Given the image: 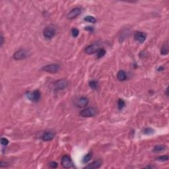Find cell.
<instances>
[{
    "label": "cell",
    "mask_w": 169,
    "mask_h": 169,
    "mask_svg": "<svg viewBox=\"0 0 169 169\" xmlns=\"http://www.w3.org/2000/svg\"><path fill=\"white\" fill-rule=\"evenodd\" d=\"M89 102V99L85 97H80L77 101L76 102V106L79 108H83L85 107L88 105V104Z\"/></svg>",
    "instance_id": "8fae6325"
},
{
    "label": "cell",
    "mask_w": 169,
    "mask_h": 169,
    "mask_svg": "<svg viewBox=\"0 0 169 169\" xmlns=\"http://www.w3.org/2000/svg\"><path fill=\"white\" fill-rule=\"evenodd\" d=\"M8 164L7 163H5V162H3V161H1V163H0V167H1V168H3V167H8Z\"/></svg>",
    "instance_id": "4316f807"
},
{
    "label": "cell",
    "mask_w": 169,
    "mask_h": 169,
    "mask_svg": "<svg viewBox=\"0 0 169 169\" xmlns=\"http://www.w3.org/2000/svg\"><path fill=\"white\" fill-rule=\"evenodd\" d=\"M125 105V102L122 100V99H119L118 102V108L119 110H122Z\"/></svg>",
    "instance_id": "44dd1931"
},
{
    "label": "cell",
    "mask_w": 169,
    "mask_h": 169,
    "mask_svg": "<svg viewBox=\"0 0 169 169\" xmlns=\"http://www.w3.org/2000/svg\"><path fill=\"white\" fill-rule=\"evenodd\" d=\"M102 164V161L101 159H98L97 160H94L92 163L89 164L87 166L85 167V169H99L101 167V165Z\"/></svg>",
    "instance_id": "4fadbf2b"
},
{
    "label": "cell",
    "mask_w": 169,
    "mask_h": 169,
    "mask_svg": "<svg viewBox=\"0 0 169 169\" xmlns=\"http://www.w3.org/2000/svg\"><path fill=\"white\" fill-rule=\"evenodd\" d=\"M97 114V110L94 108L89 107L85 109L81 110L80 112V115L85 118H89V117H93Z\"/></svg>",
    "instance_id": "3957f363"
},
{
    "label": "cell",
    "mask_w": 169,
    "mask_h": 169,
    "mask_svg": "<svg viewBox=\"0 0 169 169\" xmlns=\"http://www.w3.org/2000/svg\"><path fill=\"white\" fill-rule=\"evenodd\" d=\"M54 87H55V89L56 90H62L65 89L67 87H68V82L65 79H60V80H58V81H56L54 83Z\"/></svg>",
    "instance_id": "52a82bcc"
},
{
    "label": "cell",
    "mask_w": 169,
    "mask_h": 169,
    "mask_svg": "<svg viewBox=\"0 0 169 169\" xmlns=\"http://www.w3.org/2000/svg\"><path fill=\"white\" fill-rule=\"evenodd\" d=\"M42 71L45 72L50 73H57L59 69V66L58 64H50L48 66H44V68H42Z\"/></svg>",
    "instance_id": "277c9868"
},
{
    "label": "cell",
    "mask_w": 169,
    "mask_h": 169,
    "mask_svg": "<svg viewBox=\"0 0 169 169\" xmlns=\"http://www.w3.org/2000/svg\"><path fill=\"white\" fill-rule=\"evenodd\" d=\"M126 73L124 70L119 71L118 74H117V78L119 81H124L126 79Z\"/></svg>",
    "instance_id": "5bb4252c"
},
{
    "label": "cell",
    "mask_w": 169,
    "mask_h": 169,
    "mask_svg": "<svg viewBox=\"0 0 169 169\" xmlns=\"http://www.w3.org/2000/svg\"><path fill=\"white\" fill-rule=\"evenodd\" d=\"M160 53L162 55H167V54L169 53V46H168V43L166 42L165 44H164L161 50H160Z\"/></svg>",
    "instance_id": "2e32d148"
},
{
    "label": "cell",
    "mask_w": 169,
    "mask_h": 169,
    "mask_svg": "<svg viewBox=\"0 0 169 169\" xmlns=\"http://www.w3.org/2000/svg\"><path fill=\"white\" fill-rule=\"evenodd\" d=\"M89 87H90L91 89H97L98 87H99L98 81H94V80H93V81H90L89 82Z\"/></svg>",
    "instance_id": "d6986e66"
},
{
    "label": "cell",
    "mask_w": 169,
    "mask_h": 169,
    "mask_svg": "<svg viewBox=\"0 0 169 169\" xmlns=\"http://www.w3.org/2000/svg\"><path fill=\"white\" fill-rule=\"evenodd\" d=\"M168 89H169V88H167V90H166V93H167V96H169V93H168Z\"/></svg>",
    "instance_id": "1f68e13d"
},
{
    "label": "cell",
    "mask_w": 169,
    "mask_h": 169,
    "mask_svg": "<svg viewBox=\"0 0 169 169\" xmlns=\"http://www.w3.org/2000/svg\"><path fill=\"white\" fill-rule=\"evenodd\" d=\"M169 155H163V156H160L158 157H157V158H156V160L164 162V161H167V160H169Z\"/></svg>",
    "instance_id": "7402d4cb"
},
{
    "label": "cell",
    "mask_w": 169,
    "mask_h": 169,
    "mask_svg": "<svg viewBox=\"0 0 169 169\" xmlns=\"http://www.w3.org/2000/svg\"><path fill=\"white\" fill-rule=\"evenodd\" d=\"M27 51L24 49H21L17 51L14 54H13V58L16 60H21V59H24L25 57H27Z\"/></svg>",
    "instance_id": "8992f818"
},
{
    "label": "cell",
    "mask_w": 169,
    "mask_h": 169,
    "mask_svg": "<svg viewBox=\"0 0 169 169\" xmlns=\"http://www.w3.org/2000/svg\"><path fill=\"white\" fill-rule=\"evenodd\" d=\"M97 57L101 58L106 54V50L103 48H100L97 52Z\"/></svg>",
    "instance_id": "ffe728a7"
},
{
    "label": "cell",
    "mask_w": 169,
    "mask_h": 169,
    "mask_svg": "<svg viewBox=\"0 0 169 169\" xmlns=\"http://www.w3.org/2000/svg\"><path fill=\"white\" fill-rule=\"evenodd\" d=\"M81 9L80 7H75L69 12L68 15H67V18L70 20L73 19L77 17V16H79L81 13Z\"/></svg>",
    "instance_id": "ba28073f"
},
{
    "label": "cell",
    "mask_w": 169,
    "mask_h": 169,
    "mask_svg": "<svg viewBox=\"0 0 169 169\" xmlns=\"http://www.w3.org/2000/svg\"><path fill=\"white\" fill-rule=\"evenodd\" d=\"M154 133V130H153V129H151V128H149V127H148V128H145V130H143V134H148V135H149V134H153Z\"/></svg>",
    "instance_id": "cb8c5ba5"
},
{
    "label": "cell",
    "mask_w": 169,
    "mask_h": 169,
    "mask_svg": "<svg viewBox=\"0 0 169 169\" xmlns=\"http://www.w3.org/2000/svg\"><path fill=\"white\" fill-rule=\"evenodd\" d=\"M166 148H167V147H166L165 145H156V146L153 148V151L154 153H159V152L165 151V150L166 149Z\"/></svg>",
    "instance_id": "9a60e30c"
},
{
    "label": "cell",
    "mask_w": 169,
    "mask_h": 169,
    "mask_svg": "<svg viewBox=\"0 0 169 169\" xmlns=\"http://www.w3.org/2000/svg\"><path fill=\"white\" fill-rule=\"evenodd\" d=\"M61 164L64 169H69L73 167L72 160L69 155H64L62 157Z\"/></svg>",
    "instance_id": "5b68a950"
},
{
    "label": "cell",
    "mask_w": 169,
    "mask_h": 169,
    "mask_svg": "<svg viewBox=\"0 0 169 169\" xmlns=\"http://www.w3.org/2000/svg\"><path fill=\"white\" fill-rule=\"evenodd\" d=\"M56 134L54 132H52V131H46L44 132L43 135L42 136V140L44 141H49L52 140L54 138Z\"/></svg>",
    "instance_id": "30bf717a"
},
{
    "label": "cell",
    "mask_w": 169,
    "mask_h": 169,
    "mask_svg": "<svg viewBox=\"0 0 169 169\" xmlns=\"http://www.w3.org/2000/svg\"><path fill=\"white\" fill-rule=\"evenodd\" d=\"M92 152H90L86 155L83 158V160H82V162L83 163H87L89 161H90V160L92 158Z\"/></svg>",
    "instance_id": "e0dca14e"
},
{
    "label": "cell",
    "mask_w": 169,
    "mask_h": 169,
    "mask_svg": "<svg viewBox=\"0 0 169 169\" xmlns=\"http://www.w3.org/2000/svg\"><path fill=\"white\" fill-rule=\"evenodd\" d=\"M145 168H154L153 166H147V167H146Z\"/></svg>",
    "instance_id": "4dcf8cb0"
},
{
    "label": "cell",
    "mask_w": 169,
    "mask_h": 169,
    "mask_svg": "<svg viewBox=\"0 0 169 169\" xmlns=\"http://www.w3.org/2000/svg\"><path fill=\"white\" fill-rule=\"evenodd\" d=\"M28 99L33 102H37L41 98V93L38 90H35L33 92H28L26 93Z\"/></svg>",
    "instance_id": "7a4b0ae2"
},
{
    "label": "cell",
    "mask_w": 169,
    "mask_h": 169,
    "mask_svg": "<svg viewBox=\"0 0 169 169\" xmlns=\"http://www.w3.org/2000/svg\"><path fill=\"white\" fill-rule=\"evenodd\" d=\"M48 166L50 168H52V169H56L57 167V163L54 162V161H52L48 163Z\"/></svg>",
    "instance_id": "484cf974"
},
{
    "label": "cell",
    "mask_w": 169,
    "mask_h": 169,
    "mask_svg": "<svg viewBox=\"0 0 169 169\" xmlns=\"http://www.w3.org/2000/svg\"><path fill=\"white\" fill-rule=\"evenodd\" d=\"M56 28L55 26L53 25H49V26H46L43 31V35L46 38L48 39H51L56 34Z\"/></svg>",
    "instance_id": "6da1fadb"
},
{
    "label": "cell",
    "mask_w": 169,
    "mask_h": 169,
    "mask_svg": "<svg viewBox=\"0 0 169 169\" xmlns=\"http://www.w3.org/2000/svg\"><path fill=\"white\" fill-rule=\"evenodd\" d=\"M85 30L90 31V32H92V31H93V30H94V29H93V27H92V26H87L85 28Z\"/></svg>",
    "instance_id": "83f0119b"
},
{
    "label": "cell",
    "mask_w": 169,
    "mask_h": 169,
    "mask_svg": "<svg viewBox=\"0 0 169 169\" xmlns=\"http://www.w3.org/2000/svg\"><path fill=\"white\" fill-rule=\"evenodd\" d=\"M3 42H4V39H3V35L1 34V46H3Z\"/></svg>",
    "instance_id": "f1b7e54d"
},
{
    "label": "cell",
    "mask_w": 169,
    "mask_h": 169,
    "mask_svg": "<svg viewBox=\"0 0 169 169\" xmlns=\"http://www.w3.org/2000/svg\"><path fill=\"white\" fill-rule=\"evenodd\" d=\"M99 47L98 46V44H91L90 46H87L85 48V52L88 54H94L95 52H97L98 50H99Z\"/></svg>",
    "instance_id": "7c38bea8"
},
{
    "label": "cell",
    "mask_w": 169,
    "mask_h": 169,
    "mask_svg": "<svg viewBox=\"0 0 169 169\" xmlns=\"http://www.w3.org/2000/svg\"><path fill=\"white\" fill-rule=\"evenodd\" d=\"M84 21H86V22L90 23H95L97 22V19L94 17H93L92 16H89L88 15L87 17L84 18Z\"/></svg>",
    "instance_id": "ac0fdd59"
},
{
    "label": "cell",
    "mask_w": 169,
    "mask_h": 169,
    "mask_svg": "<svg viewBox=\"0 0 169 169\" xmlns=\"http://www.w3.org/2000/svg\"><path fill=\"white\" fill-rule=\"evenodd\" d=\"M79 34V31L76 28H73L71 29V34L73 37H77Z\"/></svg>",
    "instance_id": "603a6c76"
},
{
    "label": "cell",
    "mask_w": 169,
    "mask_h": 169,
    "mask_svg": "<svg viewBox=\"0 0 169 169\" xmlns=\"http://www.w3.org/2000/svg\"><path fill=\"white\" fill-rule=\"evenodd\" d=\"M147 38V34L141 31H137L134 33V38L139 43H143L144 42Z\"/></svg>",
    "instance_id": "9c48e42d"
},
{
    "label": "cell",
    "mask_w": 169,
    "mask_h": 169,
    "mask_svg": "<svg viewBox=\"0 0 169 169\" xmlns=\"http://www.w3.org/2000/svg\"><path fill=\"white\" fill-rule=\"evenodd\" d=\"M164 69H165V68H164V67H160V68H158L157 70L159 71H163Z\"/></svg>",
    "instance_id": "f546056e"
},
{
    "label": "cell",
    "mask_w": 169,
    "mask_h": 169,
    "mask_svg": "<svg viewBox=\"0 0 169 169\" xmlns=\"http://www.w3.org/2000/svg\"><path fill=\"white\" fill-rule=\"evenodd\" d=\"M1 143L3 146H7L9 144V140L7 138H1Z\"/></svg>",
    "instance_id": "d4e9b609"
}]
</instances>
